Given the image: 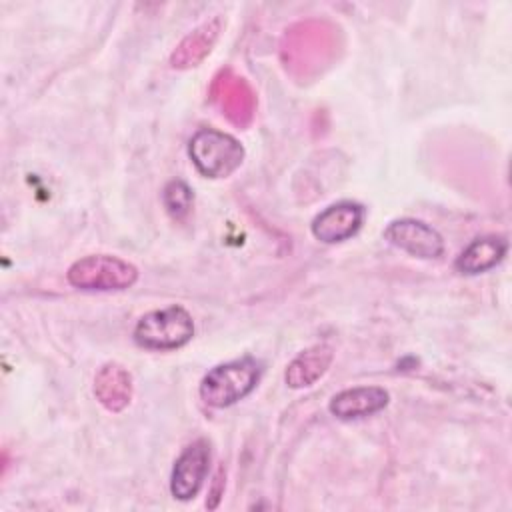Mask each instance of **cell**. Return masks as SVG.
Masks as SVG:
<instances>
[{
	"instance_id": "4",
	"label": "cell",
	"mask_w": 512,
	"mask_h": 512,
	"mask_svg": "<svg viewBox=\"0 0 512 512\" xmlns=\"http://www.w3.org/2000/svg\"><path fill=\"white\" fill-rule=\"evenodd\" d=\"M66 278L80 290H126L138 280V268L112 254H88L68 268Z\"/></svg>"
},
{
	"instance_id": "2",
	"label": "cell",
	"mask_w": 512,
	"mask_h": 512,
	"mask_svg": "<svg viewBox=\"0 0 512 512\" xmlns=\"http://www.w3.org/2000/svg\"><path fill=\"white\" fill-rule=\"evenodd\" d=\"M194 336V320L190 312L172 304L144 314L134 326V342L146 350H176Z\"/></svg>"
},
{
	"instance_id": "3",
	"label": "cell",
	"mask_w": 512,
	"mask_h": 512,
	"mask_svg": "<svg viewBox=\"0 0 512 512\" xmlns=\"http://www.w3.org/2000/svg\"><path fill=\"white\" fill-rule=\"evenodd\" d=\"M188 154L196 170L206 178H226L244 160V146L216 128H200L188 142Z\"/></svg>"
},
{
	"instance_id": "11",
	"label": "cell",
	"mask_w": 512,
	"mask_h": 512,
	"mask_svg": "<svg viewBox=\"0 0 512 512\" xmlns=\"http://www.w3.org/2000/svg\"><path fill=\"white\" fill-rule=\"evenodd\" d=\"M334 360V352L328 344H314L302 350L284 372V382L290 388H308L318 382L330 368Z\"/></svg>"
},
{
	"instance_id": "7",
	"label": "cell",
	"mask_w": 512,
	"mask_h": 512,
	"mask_svg": "<svg viewBox=\"0 0 512 512\" xmlns=\"http://www.w3.org/2000/svg\"><path fill=\"white\" fill-rule=\"evenodd\" d=\"M364 206L352 200L330 204L314 216L310 230L312 236L324 244H338L352 238L364 222Z\"/></svg>"
},
{
	"instance_id": "10",
	"label": "cell",
	"mask_w": 512,
	"mask_h": 512,
	"mask_svg": "<svg viewBox=\"0 0 512 512\" xmlns=\"http://www.w3.org/2000/svg\"><path fill=\"white\" fill-rule=\"evenodd\" d=\"M94 396L110 412L124 410L132 398L130 372L116 362L104 364L94 378Z\"/></svg>"
},
{
	"instance_id": "6",
	"label": "cell",
	"mask_w": 512,
	"mask_h": 512,
	"mask_svg": "<svg viewBox=\"0 0 512 512\" xmlns=\"http://www.w3.org/2000/svg\"><path fill=\"white\" fill-rule=\"evenodd\" d=\"M208 468H210V446L204 438L194 440L182 450V454L174 462V468L170 474V494L182 502L192 500L204 486Z\"/></svg>"
},
{
	"instance_id": "9",
	"label": "cell",
	"mask_w": 512,
	"mask_h": 512,
	"mask_svg": "<svg viewBox=\"0 0 512 512\" xmlns=\"http://www.w3.org/2000/svg\"><path fill=\"white\" fill-rule=\"evenodd\" d=\"M508 252V240L504 236H480L474 238L454 260V268L460 274L476 276L482 272H488L496 264L504 260Z\"/></svg>"
},
{
	"instance_id": "1",
	"label": "cell",
	"mask_w": 512,
	"mask_h": 512,
	"mask_svg": "<svg viewBox=\"0 0 512 512\" xmlns=\"http://www.w3.org/2000/svg\"><path fill=\"white\" fill-rule=\"evenodd\" d=\"M262 364L252 356H242L210 368L200 380L198 392L204 404L226 408L246 398L258 384Z\"/></svg>"
},
{
	"instance_id": "12",
	"label": "cell",
	"mask_w": 512,
	"mask_h": 512,
	"mask_svg": "<svg viewBox=\"0 0 512 512\" xmlns=\"http://www.w3.org/2000/svg\"><path fill=\"white\" fill-rule=\"evenodd\" d=\"M162 202H164V208L166 212L176 218V220H182L184 216H188V212L192 210V202H194V194L190 190V186L182 180H170L166 186H164V192H162Z\"/></svg>"
},
{
	"instance_id": "8",
	"label": "cell",
	"mask_w": 512,
	"mask_h": 512,
	"mask_svg": "<svg viewBox=\"0 0 512 512\" xmlns=\"http://www.w3.org/2000/svg\"><path fill=\"white\" fill-rule=\"evenodd\" d=\"M390 394L380 386H354L330 398L328 410L338 420H356L372 416L388 406Z\"/></svg>"
},
{
	"instance_id": "5",
	"label": "cell",
	"mask_w": 512,
	"mask_h": 512,
	"mask_svg": "<svg viewBox=\"0 0 512 512\" xmlns=\"http://www.w3.org/2000/svg\"><path fill=\"white\" fill-rule=\"evenodd\" d=\"M384 238L410 256L432 260L444 254V238L430 224L416 218H398L384 228Z\"/></svg>"
}]
</instances>
